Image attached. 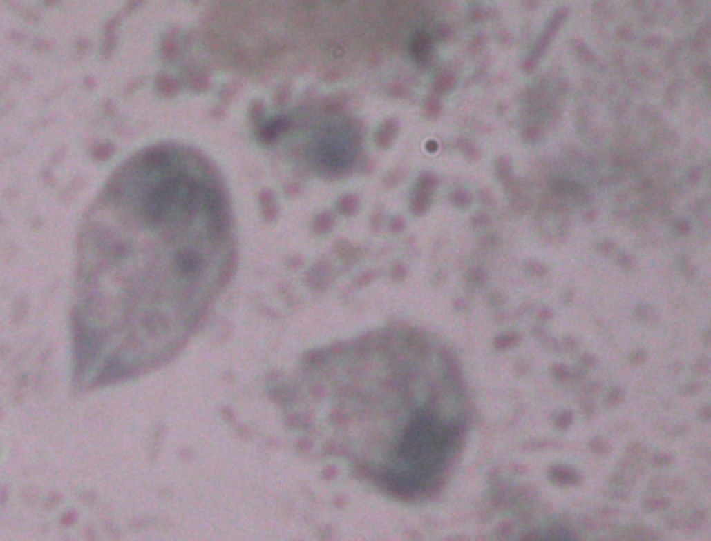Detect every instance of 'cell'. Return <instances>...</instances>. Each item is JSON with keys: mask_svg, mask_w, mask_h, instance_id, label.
Returning a JSON list of instances; mask_svg holds the SVG:
<instances>
[{"mask_svg": "<svg viewBox=\"0 0 711 541\" xmlns=\"http://www.w3.org/2000/svg\"><path fill=\"white\" fill-rule=\"evenodd\" d=\"M296 393V414L328 453L400 498L431 493L462 444V384L430 342L381 336L320 351Z\"/></svg>", "mask_w": 711, "mask_h": 541, "instance_id": "obj_1", "label": "cell"}, {"mask_svg": "<svg viewBox=\"0 0 711 541\" xmlns=\"http://www.w3.org/2000/svg\"><path fill=\"white\" fill-rule=\"evenodd\" d=\"M320 157L327 167L341 170L349 160L348 150L338 144H325L320 148Z\"/></svg>", "mask_w": 711, "mask_h": 541, "instance_id": "obj_2", "label": "cell"}, {"mask_svg": "<svg viewBox=\"0 0 711 541\" xmlns=\"http://www.w3.org/2000/svg\"><path fill=\"white\" fill-rule=\"evenodd\" d=\"M287 126V121L282 119V118H276L275 121H272L269 125H267L263 130H261V137L265 141H271V139H275L278 135L285 129Z\"/></svg>", "mask_w": 711, "mask_h": 541, "instance_id": "obj_3", "label": "cell"}]
</instances>
